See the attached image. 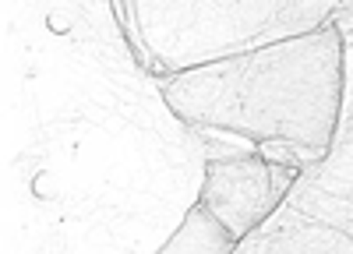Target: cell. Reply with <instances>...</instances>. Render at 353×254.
<instances>
[{"instance_id": "1", "label": "cell", "mask_w": 353, "mask_h": 254, "mask_svg": "<svg viewBox=\"0 0 353 254\" xmlns=\"http://www.w3.org/2000/svg\"><path fill=\"white\" fill-rule=\"evenodd\" d=\"M261 156L269 159V162H276V166H293V169H301V159L293 156V149H286V145H272V141H265V145H261Z\"/></svg>"}]
</instances>
